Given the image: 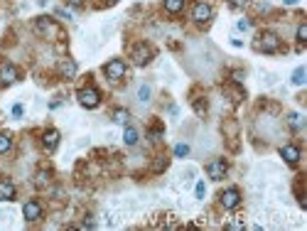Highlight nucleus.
<instances>
[{"label":"nucleus","mask_w":307,"mask_h":231,"mask_svg":"<svg viewBox=\"0 0 307 231\" xmlns=\"http://www.w3.org/2000/svg\"><path fill=\"white\" fill-rule=\"evenodd\" d=\"M280 157H283L288 165H297V160H300V148H297V145H285V148H280Z\"/></svg>","instance_id":"f8f14e48"},{"label":"nucleus","mask_w":307,"mask_h":231,"mask_svg":"<svg viewBox=\"0 0 307 231\" xmlns=\"http://www.w3.org/2000/svg\"><path fill=\"white\" fill-rule=\"evenodd\" d=\"M131 57H133V62H135L138 67H145V64H150V62H153V57H155V49H153L150 44L140 42V44H135V47H133Z\"/></svg>","instance_id":"f03ea898"},{"label":"nucleus","mask_w":307,"mask_h":231,"mask_svg":"<svg viewBox=\"0 0 307 231\" xmlns=\"http://www.w3.org/2000/svg\"><path fill=\"white\" fill-rule=\"evenodd\" d=\"M103 74L111 79V81H120L126 77V62L123 59H111L106 67H103Z\"/></svg>","instance_id":"39448f33"},{"label":"nucleus","mask_w":307,"mask_h":231,"mask_svg":"<svg viewBox=\"0 0 307 231\" xmlns=\"http://www.w3.org/2000/svg\"><path fill=\"white\" fill-rule=\"evenodd\" d=\"M226 172H229V162L224 160V157H214L209 165H207V175L211 177V180H224L226 177Z\"/></svg>","instance_id":"20e7f679"},{"label":"nucleus","mask_w":307,"mask_h":231,"mask_svg":"<svg viewBox=\"0 0 307 231\" xmlns=\"http://www.w3.org/2000/svg\"><path fill=\"white\" fill-rule=\"evenodd\" d=\"M305 42H307V22H300V27H297V44H300V49L305 47Z\"/></svg>","instance_id":"6ab92c4d"},{"label":"nucleus","mask_w":307,"mask_h":231,"mask_svg":"<svg viewBox=\"0 0 307 231\" xmlns=\"http://www.w3.org/2000/svg\"><path fill=\"white\" fill-rule=\"evenodd\" d=\"M77 98H79V103H81L84 108H96V106L101 103V94H98V89H94V86L79 89Z\"/></svg>","instance_id":"7ed1b4c3"},{"label":"nucleus","mask_w":307,"mask_h":231,"mask_svg":"<svg viewBox=\"0 0 307 231\" xmlns=\"http://www.w3.org/2000/svg\"><path fill=\"white\" fill-rule=\"evenodd\" d=\"M128 118H131V113H128L126 108H118V111L113 113V121H115V123H120V126H126V123H128Z\"/></svg>","instance_id":"f3484780"},{"label":"nucleus","mask_w":307,"mask_h":231,"mask_svg":"<svg viewBox=\"0 0 307 231\" xmlns=\"http://www.w3.org/2000/svg\"><path fill=\"white\" fill-rule=\"evenodd\" d=\"M174 155H177V157H187V155H190V145H187V143L174 145Z\"/></svg>","instance_id":"412c9836"},{"label":"nucleus","mask_w":307,"mask_h":231,"mask_svg":"<svg viewBox=\"0 0 307 231\" xmlns=\"http://www.w3.org/2000/svg\"><path fill=\"white\" fill-rule=\"evenodd\" d=\"M292 84H295V86H302V84H305V67H297V69L292 72Z\"/></svg>","instance_id":"aec40b11"},{"label":"nucleus","mask_w":307,"mask_h":231,"mask_svg":"<svg viewBox=\"0 0 307 231\" xmlns=\"http://www.w3.org/2000/svg\"><path fill=\"white\" fill-rule=\"evenodd\" d=\"M288 121H290V126H292L295 131H300V128H302V118H300L297 113H290V116H288Z\"/></svg>","instance_id":"4be33fe9"},{"label":"nucleus","mask_w":307,"mask_h":231,"mask_svg":"<svg viewBox=\"0 0 307 231\" xmlns=\"http://www.w3.org/2000/svg\"><path fill=\"white\" fill-rule=\"evenodd\" d=\"M111 3H118V0H111Z\"/></svg>","instance_id":"7c9ffc66"},{"label":"nucleus","mask_w":307,"mask_h":231,"mask_svg":"<svg viewBox=\"0 0 307 231\" xmlns=\"http://www.w3.org/2000/svg\"><path fill=\"white\" fill-rule=\"evenodd\" d=\"M297 3V0H285V5H295Z\"/></svg>","instance_id":"c85d7f7f"},{"label":"nucleus","mask_w":307,"mask_h":231,"mask_svg":"<svg viewBox=\"0 0 307 231\" xmlns=\"http://www.w3.org/2000/svg\"><path fill=\"white\" fill-rule=\"evenodd\" d=\"M167 165H170V157H167V155H157V160H155V165H153V172H155V175H160V172L167 170Z\"/></svg>","instance_id":"dca6fc26"},{"label":"nucleus","mask_w":307,"mask_h":231,"mask_svg":"<svg viewBox=\"0 0 307 231\" xmlns=\"http://www.w3.org/2000/svg\"><path fill=\"white\" fill-rule=\"evenodd\" d=\"M15 199V185L10 180H0V202H13Z\"/></svg>","instance_id":"ddd939ff"},{"label":"nucleus","mask_w":307,"mask_h":231,"mask_svg":"<svg viewBox=\"0 0 307 231\" xmlns=\"http://www.w3.org/2000/svg\"><path fill=\"white\" fill-rule=\"evenodd\" d=\"M236 27H238L241 32H246V30H251V20H238V22H236Z\"/></svg>","instance_id":"b1692460"},{"label":"nucleus","mask_w":307,"mask_h":231,"mask_svg":"<svg viewBox=\"0 0 307 231\" xmlns=\"http://www.w3.org/2000/svg\"><path fill=\"white\" fill-rule=\"evenodd\" d=\"M219 202H221V207H224V209H236V207L241 204V192H238L236 187H229V190H224V192H221Z\"/></svg>","instance_id":"0eeeda50"},{"label":"nucleus","mask_w":307,"mask_h":231,"mask_svg":"<svg viewBox=\"0 0 307 231\" xmlns=\"http://www.w3.org/2000/svg\"><path fill=\"white\" fill-rule=\"evenodd\" d=\"M37 3H39V5H44V3H47V0H37Z\"/></svg>","instance_id":"c756f323"},{"label":"nucleus","mask_w":307,"mask_h":231,"mask_svg":"<svg viewBox=\"0 0 307 231\" xmlns=\"http://www.w3.org/2000/svg\"><path fill=\"white\" fill-rule=\"evenodd\" d=\"M13 116H15V118H20V116H22V106H20V103L13 106Z\"/></svg>","instance_id":"bb28decb"},{"label":"nucleus","mask_w":307,"mask_h":231,"mask_svg":"<svg viewBox=\"0 0 307 231\" xmlns=\"http://www.w3.org/2000/svg\"><path fill=\"white\" fill-rule=\"evenodd\" d=\"M57 145H59V131H57V128L44 131V133H42V148H44L47 153H54Z\"/></svg>","instance_id":"6e6552de"},{"label":"nucleus","mask_w":307,"mask_h":231,"mask_svg":"<svg viewBox=\"0 0 307 231\" xmlns=\"http://www.w3.org/2000/svg\"><path fill=\"white\" fill-rule=\"evenodd\" d=\"M138 101H143V103H145V101H150V86H148V84L138 89Z\"/></svg>","instance_id":"5701e85b"},{"label":"nucleus","mask_w":307,"mask_h":231,"mask_svg":"<svg viewBox=\"0 0 307 231\" xmlns=\"http://www.w3.org/2000/svg\"><path fill=\"white\" fill-rule=\"evenodd\" d=\"M165 10L170 13V15H177V13H182V8H184V0H165Z\"/></svg>","instance_id":"4468645a"},{"label":"nucleus","mask_w":307,"mask_h":231,"mask_svg":"<svg viewBox=\"0 0 307 231\" xmlns=\"http://www.w3.org/2000/svg\"><path fill=\"white\" fill-rule=\"evenodd\" d=\"M77 72H79V67H77L74 59H61V64H59V74H61V79L72 81V79L77 77Z\"/></svg>","instance_id":"9d476101"},{"label":"nucleus","mask_w":307,"mask_h":231,"mask_svg":"<svg viewBox=\"0 0 307 231\" xmlns=\"http://www.w3.org/2000/svg\"><path fill=\"white\" fill-rule=\"evenodd\" d=\"M204 192H207V190H204V182H197V197H199V199H204Z\"/></svg>","instance_id":"a878e982"},{"label":"nucleus","mask_w":307,"mask_h":231,"mask_svg":"<svg viewBox=\"0 0 307 231\" xmlns=\"http://www.w3.org/2000/svg\"><path fill=\"white\" fill-rule=\"evenodd\" d=\"M18 79H20V72L13 64H3V67H0V81H3V84H15Z\"/></svg>","instance_id":"9b49d317"},{"label":"nucleus","mask_w":307,"mask_h":231,"mask_svg":"<svg viewBox=\"0 0 307 231\" xmlns=\"http://www.w3.org/2000/svg\"><path fill=\"white\" fill-rule=\"evenodd\" d=\"M211 18H214V10H211V5H207V3H194V8H192V20H194V22H199V25H207Z\"/></svg>","instance_id":"423d86ee"},{"label":"nucleus","mask_w":307,"mask_h":231,"mask_svg":"<svg viewBox=\"0 0 307 231\" xmlns=\"http://www.w3.org/2000/svg\"><path fill=\"white\" fill-rule=\"evenodd\" d=\"M123 140H126V145H135L138 143V131L133 126H126V131H123Z\"/></svg>","instance_id":"2eb2a0df"},{"label":"nucleus","mask_w":307,"mask_h":231,"mask_svg":"<svg viewBox=\"0 0 307 231\" xmlns=\"http://www.w3.org/2000/svg\"><path fill=\"white\" fill-rule=\"evenodd\" d=\"M249 3H251V0H231V5H233V8H246Z\"/></svg>","instance_id":"393cba45"},{"label":"nucleus","mask_w":307,"mask_h":231,"mask_svg":"<svg viewBox=\"0 0 307 231\" xmlns=\"http://www.w3.org/2000/svg\"><path fill=\"white\" fill-rule=\"evenodd\" d=\"M256 49H258V52H266V54H275V52H280V49H283V39H280L275 32L266 30V32H261V35H258Z\"/></svg>","instance_id":"f257e3e1"},{"label":"nucleus","mask_w":307,"mask_h":231,"mask_svg":"<svg viewBox=\"0 0 307 231\" xmlns=\"http://www.w3.org/2000/svg\"><path fill=\"white\" fill-rule=\"evenodd\" d=\"M22 216L27 219V221H37V219H42V204L39 202H25V207H22Z\"/></svg>","instance_id":"1a4fd4ad"},{"label":"nucleus","mask_w":307,"mask_h":231,"mask_svg":"<svg viewBox=\"0 0 307 231\" xmlns=\"http://www.w3.org/2000/svg\"><path fill=\"white\" fill-rule=\"evenodd\" d=\"M10 148H13V138L8 133H0V155H5Z\"/></svg>","instance_id":"a211bd4d"},{"label":"nucleus","mask_w":307,"mask_h":231,"mask_svg":"<svg viewBox=\"0 0 307 231\" xmlns=\"http://www.w3.org/2000/svg\"><path fill=\"white\" fill-rule=\"evenodd\" d=\"M67 5H72V8H81V5H84V0H67Z\"/></svg>","instance_id":"cd10ccee"}]
</instances>
